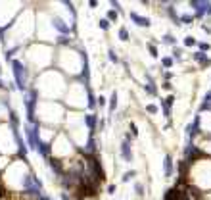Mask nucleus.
<instances>
[{
  "label": "nucleus",
  "instance_id": "obj_3",
  "mask_svg": "<svg viewBox=\"0 0 211 200\" xmlns=\"http://www.w3.org/2000/svg\"><path fill=\"white\" fill-rule=\"evenodd\" d=\"M12 67H14V77H15L17 89L19 91H27V79H29V69H27V66H23L21 60H14Z\"/></svg>",
  "mask_w": 211,
  "mask_h": 200
},
{
  "label": "nucleus",
  "instance_id": "obj_4",
  "mask_svg": "<svg viewBox=\"0 0 211 200\" xmlns=\"http://www.w3.org/2000/svg\"><path fill=\"white\" fill-rule=\"evenodd\" d=\"M39 200H50V198H46V196H39Z\"/></svg>",
  "mask_w": 211,
  "mask_h": 200
},
{
  "label": "nucleus",
  "instance_id": "obj_2",
  "mask_svg": "<svg viewBox=\"0 0 211 200\" xmlns=\"http://www.w3.org/2000/svg\"><path fill=\"white\" fill-rule=\"evenodd\" d=\"M52 54H54V48L46 46V44H33V46H29L27 48L29 67H33V71H42L52 62Z\"/></svg>",
  "mask_w": 211,
  "mask_h": 200
},
{
  "label": "nucleus",
  "instance_id": "obj_1",
  "mask_svg": "<svg viewBox=\"0 0 211 200\" xmlns=\"http://www.w3.org/2000/svg\"><path fill=\"white\" fill-rule=\"evenodd\" d=\"M65 110L60 102L56 100H39L35 108V116H39V119L46 125H60L65 119Z\"/></svg>",
  "mask_w": 211,
  "mask_h": 200
}]
</instances>
